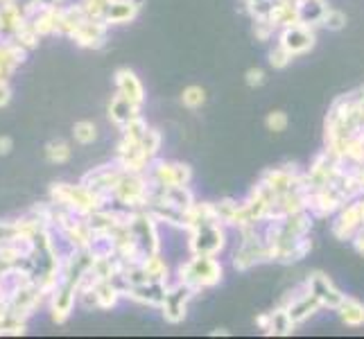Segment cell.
Segmentation results:
<instances>
[{
    "label": "cell",
    "instance_id": "1",
    "mask_svg": "<svg viewBox=\"0 0 364 339\" xmlns=\"http://www.w3.org/2000/svg\"><path fill=\"white\" fill-rule=\"evenodd\" d=\"M181 274V283L191 285V287H206V285H215L222 279V265L213 260V256H197L191 262L179 269Z\"/></svg>",
    "mask_w": 364,
    "mask_h": 339
},
{
    "label": "cell",
    "instance_id": "2",
    "mask_svg": "<svg viewBox=\"0 0 364 339\" xmlns=\"http://www.w3.org/2000/svg\"><path fill=\"white\" fill-rule=\"evenodd\" d=\"M281 45L290 53L292 57L294 55H301V53H308V50L315 45V34H312L308 28H304L301 23L296 25H287V30L283 32L281 36Z\"/></svg>",
    "mask_w": 364,
    "mask_h": 339
},
{
    "label": "cell",
    "instance_id": "3",
    "mask_svg": "<svg viewBox=\"0 0 364 339\" xmlns=\"http://www.w3.org/2000/svg\"><path fill=\"white\" fill-rule=\"evenodd\" d=\"M308 292H312L323 306H331V308H340V303L344 301V296L337 292L333 283L328 281V276H323L319 271L312 274L308 279Z\"/></svg>",
    "mask_w": 364,
    "mask_h": 339
},
{
    "label": "cell",
    "instance_id": "4",
    "mask_svg": "<svg viewBox=\"0 0 364 339\" xmlns=\"http://www.w3.org/2000/svg\"><path fill=\"white\" fill-rule=\"evenodd\" d=\"M193 292H195V287L183 283V287H179L177 292L166 294V301H163V310H166V317L172 323H177V321H181L186 317V301L193 296Z\"/></svg>",
    "mask_w": 364,
    "mask_h": 339
},
{
    "label": "cell",
    "instance_id": "5",
    "mask_svg": "<svg viewBox=\"0 0 364 339\" xmlns=\"http://www.w3.org/2000/svg\"><path fill=\"white\" fill-rule=\"evenodd\" d=\"M159 179L163 185H186L191 181V168L188 166H163L159 168Z\"/></svg>",
    "mask_w": 364,
    "mask_h": 339
},
{
    "label": "cell",
    "instance_id": "6",
    "mask_svg": "<svg viewBox=\"0 0 364 339\" xmlns=\"http://www.w3.org/2000/svg\"><path fill=\"white\" fill-rule=\"evenodd\" d=\"M340 317L346 325H353V328H358V325L364 323V306L360 303V301L355 298H344L340 303Z\"/></svg>",
    "mask_w": 364,
    "mask_h": 339
},
{
    "label": "cell",
    "instance_id": "7",
    "mask_svg": "<svg viewBox=\"0 0 364 339\" xmlns=\"http://www.w3.org/2000/svg\"><path fill=\"white\" fill-rule=\"evenodd\" d=\"M118 82H120L122 91H124L122 97H127L132 104H138V102H141V99H143V89H141V84H138V80L134 77V75H132L129 70H122V72L118 75Z\"/></svg>",
    "mask_w": 364,
    "mask_h": 339
},
{
    "label": "cell",
    "instance_id": "8",
    "mask_svg": "<svg viewBox=\"0 0 364 339\" xmlns=\"http://www.w3.org/2000/svg\"><path fill=\"white\" fill-rule=\"evenodd\" d=\"M181 102L188 109H199L206 102V91L202 89V86H188L181 95Z\"/></svg>",
    "mask_w": 364,
    "mask_h": 339
},
{
    "label": "cell",
    "instance_id": "9",
    "mask_svg": "<svg viewBox=\"0 0 364 339\" xmlns=\"http://www.w3.org/2000/svg\"><path fill=\"white\" fill-rule=\"evenodd\" d=\"M321 25L328 30H342L346 25V16L337 9H326L323 16H321Z\"/></svg>",
    "mask_w": 364,
    "mask_h": 339
},
{
    "label": "cell",
    "instance_id": "10",
    "mask_svg": "<svg viewBox=\"0 0 364 339\" xmlns=\"http://www.w3.org/2000/svg\"><path fill=\"white\" fill-rule=\"evenodd\" d=\"M267 127H269V131H285V127H287V116L283 111H272L269 116H267Z\"/></svg>",
    "mask_w": 364,
    "mask_h": 339
},
{
    "label": "cell",
    "instance_id": "11",
    "mask_svg": "<svg viewBox=\"0 0 364 339\" xmlns=\"http://www.w3.org/2000/svg\"><path fill=\"white\" fill-rule=\"evenodd\" d=\"M292 61V55L287 53V50L281 45V48H276L274 53L269 55V64L274 66V68H285L287 64H290Z\"/></svg>",
    "mask_w": 364,
    "mask_h": 339
},
{
    "label": "cell",
    "instance_id": "12",
    "mask_svg": "<svg viewBox=\"0 0 364 339\" xmlns=\"http://www.w3.org/2000/svg\"><path fill=\"white\" fill-rule=\"evenodd\" d=\"M245 82H247V86H262V82H265V72H262L260 68H249L247 70V75H245Z\"/></svg>",
    "mask_w": 364,
    "mask_h": 339
},
{
    "label": "cell",
    "instance_id": "13",
    "mask_svg": "<svg viewBox=\"0 0 364 339\" xmlns=\"http://www.w3.org/2000/svg\"><path fill=\"white\" fill-rule=\"evenodd\" d=\"M77 138H80V141H84V143L93 141V138H95V127H93V124H89V122L80 124V127H77Z\"/></svg>",
    "mask_w": 364,
    "mask_h": 339
},
{
    "label": "cell",
    "instance_id": "14",
    "mask_svg": "<svg viewBox=\"0 0 364 339\" xmlns=\"http://www.w3.org/2000/svg\"><path fill=\"white\" fill-rule=\"evenodd\" d=\"M353 244H355V249L360 251V254H364V226H362V229L358 231V235H355Z\"/></svg>",
    "mask_w": 364,
    "mask_h": 339
}]
</instances>
